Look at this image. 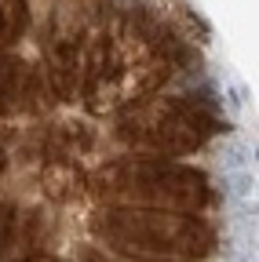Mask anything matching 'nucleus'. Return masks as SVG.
Here are the masks:
<instances>
[{
  "mask_svg": "<svg viewBox=\"0 0 259 262\" xmlns=\"http://www.w3.org/2000/svg\"><path fill=\"white\" fill-rule=\"evenodd\" d=\"M88 189L99 201H106V208H135V211L201 215L212 204V186L205 171L161 157L110 160L88 179Z\"/></svg>",
  "mask_w": 259,
  "mask_h": 262,
  "instance_id": "2",
  "label": "nucleus"
},
{
  "mask_svg": "<svg viewBox=\"0 0 259 262\" xmlns=\"http://www.w3.org/2000/svg\"><path fill=\"white\" fill-rule=\"evenodd\" d=\"M230 120L219 117L212 91L193 95H153L117 113V139L139 153L186 157L201 149L212 135H226Z\"/></svg>",
  "mask_w": 259,
  "mask_h": 262,
  "instance_id": "4",
  "label": "nucleus"
},
{
  "mask_svg": "<svg viewBox=\"0 0 259 262\" xmlns=\"http://www.w3.org/2000/svg\"><path fill=\"white\" fill-rule=\"evenodd\" d=\"M190 58L197 62L193 48L143 8H117L113 18L88 37L81 98L91 113H124L143 98H153L172 73H190Z\"/></svg>",
  "mask_w": 259,
  "mask_h": 262,
  "instance_id": "1",
  "label": "nucleus"
},
{
  "mask_svg": "<svg viewBox=\"0 0 259 262\" xmlns=\"http://www.w3.org/2000/svg\"><path fill=\"white\" fill-rule=\"evenodd\" d=\"M84 48H88V40L66 37V33H51L44 44V84L62 102H77V95H81Z\"/></svg>",
  "mask_w": 259,
  "mask_h": 262,
  "instance_id": "6",
  "label": "nucleus"
},
{
  "mask_svg": "<svg viewBox=\"0 0 259 262\" xmlns=\"http://www.w3.org/2000/svg\"><path fill=\"white\" fill-rule=\"evenodd\" d=\"M22 262H58V258H51V255H29V258H22Z\"/></svg>",
  "mask_w": 259,
  "mask_h": 262,
  "instance_id": "9",
  "label": "nucleus"
},
{
  "mask_svg": "<svg viewBox=\"0 0 259 262\" xmlns=\"http://www.w3.org/2000/svg\"><path fill=\"white\" fill-rule=\"evenodd\" d=\"M88 226L99 244L135 262H201L215 251V229L201 215L99 208Z\"/></svg>",
  "mask_w": 259,
  "mask_h": 262,
  "instance_id": "3",
  "label": "nucleus"
},
{
  "mask_svg": "<svg viewBox=\"0 0 259 262\" xmlns=\"http://www.w3.org/2000/svg\"><path fill=\"white\" fill-rule=\"evenodd\" d=\"M51 106V88L37 70L18 58L0 51V117L15 113H44Z\"/></svg>",
  "mask_w": 259,
  "mask_h": 262,
  "instance_id": "5",
  "label": "nucleus"
},
{
  "mask_svg": "<svg viewBox=\"0 0 259 262\" xmlns=\"http://www.w3.org/2000/svg\"><path fill=\"white\" fill-rule=\"evenodd\" d=\"M44 193L51 201H70L73 193H81L84 186V171H81V160L70 157H44Z\"/></svg>",
  "mask_w": 259,
  "mask_h": 262,
  "instance_id": "7",
  "label": "nucleus"
},
{
  "mask_svg": "<svg viewBox=\"0 0 259 262\" xmlns=\"http://www.w3.org/2000/svg\"><path fill=\"white\" fill-rule=\"evenodd\" d=\"M18 219H22V215H18L11 204H0V255L15 244V237H18Z\"/></svg>",
  "mask_w": 259,
  "mask_h": 262,
  "instance_id": "8",
  "label": "nucleus"
}]
</instances>
